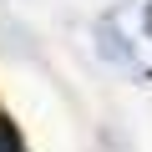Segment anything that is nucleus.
<instances>
[{
    "instance_id": "f257e3e1",
    "label": "nucleus",
    "mask_w": 152,
    "mask_h": 152,
    "mask_svg": "<svg viewBox=\"0 0 152 152\" xmlns=\"http://www.w3.org/2000/svg\"><path fill=\"white\" fill-rule=\"evenodd\" d=\"M0 152H20V137L10 127V117H0Z\"/></svg>"
},
{
    "instance_id": "f03ea898",
    "label": "nucleus",
    "mask_w": 152,
    "mask_h": 152,
    "mask_svg": "<svg viewBox=\"0 0 152 152\" xmlns=\"http://www.w3.org/2000/svg\"><path fill=\"white\" fill-rule=\"evenodd\" d=\"M147 31H152V10H147Z\"/></svg>"
}]
</instances>
